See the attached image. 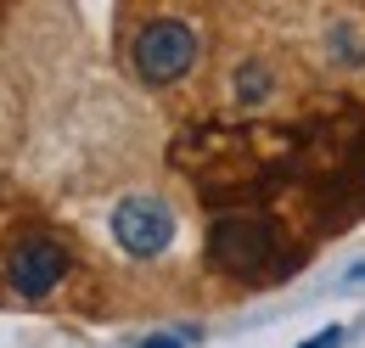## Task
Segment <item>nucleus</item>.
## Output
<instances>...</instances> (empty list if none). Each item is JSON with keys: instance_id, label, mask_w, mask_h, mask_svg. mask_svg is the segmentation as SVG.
<instances>
[{"instance_id": "f03ea898", "label": "nucleus", "mask_w": 365, "mask_h": 348, "mask_svg": "<svg viewBox=\"0 0 365 348\" xmlns=\"http://www.w3.org/2000/svg\"><path fill=\"white\" fill-rule=\"evenodd\" d=\"M191 62H197V29L185 17L152 11V17L135 23V34H130V68L146 85H175V79L191 73Z\"/></svg>"}, {"instance_id": "7ed1b4c3", "label": "nucleus", "mask_w": 365, "mask_h": 348, "mask_svg": "<svg viewBox=\"0 0 365 348\" xmlns=\"http://www.w3.org/2000/svg\"><path fill=\"white\" fill-rule=\"evenodd\" d=\"M113 236L130 259H158L175 242V208L163 197H124L113 208Z\"/></svg>"}, {"instance_id": "20e7f679", "label": "nucleus", "mask_w": 365, "mask_h": 348, "mask_svg": "<svg viewBox=\"0 0 365 348\" xmlns=\"http://www.w3.org/2000/svg\"><path fill=\"white\" fill-rule=\"evenodd\" d=\"M214 259L225 270H270V264H281L275 225L270 219H225V225H214Z\"/></svg>"}, {"instance_id": "f257e3e1", "label": "nucleus", "mask_w": 365, "mask_h": 348, "mask_svg": "<svg viewBox=\"0 0 365 348\" xmlns=\"http://www.w3.org/2000/svg\"><path fill=\"white\" fill-rule=\"evenodd\" d=\"M79 281L73 242L29 208H0V304L46 309Z\"/></svg>"}]
</instances>
